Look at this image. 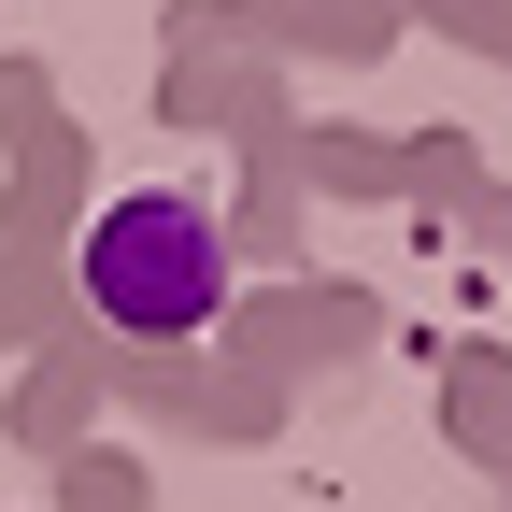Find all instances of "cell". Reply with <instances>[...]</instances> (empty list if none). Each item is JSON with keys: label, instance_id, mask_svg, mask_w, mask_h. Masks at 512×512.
Here are the masks:
<instances>
[{"label": "cell", "instance_id": "1", "mask_svg": "<svg viewBox=\"0 0 512 512\" xmlns=\"http://www.w3.org/2000/svg\"><path fill=\"white\" fill-rule=\"evenodd\" d=\"M72 285L128 342H200L228 313V228H214V200H185V185H128V200L86 214Z\"/></svg>", "mask_w": 512, "mask_h": 512}]
</instances>
